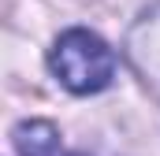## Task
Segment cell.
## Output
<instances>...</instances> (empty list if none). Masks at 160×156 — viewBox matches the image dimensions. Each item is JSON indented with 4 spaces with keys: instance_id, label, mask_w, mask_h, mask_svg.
<instances>
[{
    "instance_id": "7a4b0ae2",
    "label": "cell",
    "mask_w": 160,
    "mask_h": 156,
    "mask_svg": "<svg viewBox=\"0 0 160 156\" xmlns=\"http://www.w3.org/2000/svg\"><path fill=\"white\" fill-rule=\"evenodd\" d=\"M127 60L160 100V4L142 11L127 34Z\"/></svg>"
},
{
    "instance_id": "6da1fadb",
    "label": "cell",
    "mask_w": 160,
    "mask_h": 156,
    "mask_svg": "<svg viewBox=\"0 0 160 156\" xmlns=\"http://www.w3.org/2000/svg\"><path fill=\"white\" fill-rule=\"evenodd\" d=\"M48 67L71 93H101L116 78V52L89 30H67L52 45Z\"/></svg>"
},
{
    "instance_id": "3957f363",
    "label": "cell",
    "mask_w": 160,
    "mask_h": 156,
    "mask_svg": "<svg viewBox=\"0 0 160 156\" xmlns=\"http://www.w3.org/2000/svg\"><path fill=\"white\" fill-rule=\"evenodd\" d=\"M19 156H60V134L52 123H22L15 126Z\"/></svg>"
}]
</instances>
